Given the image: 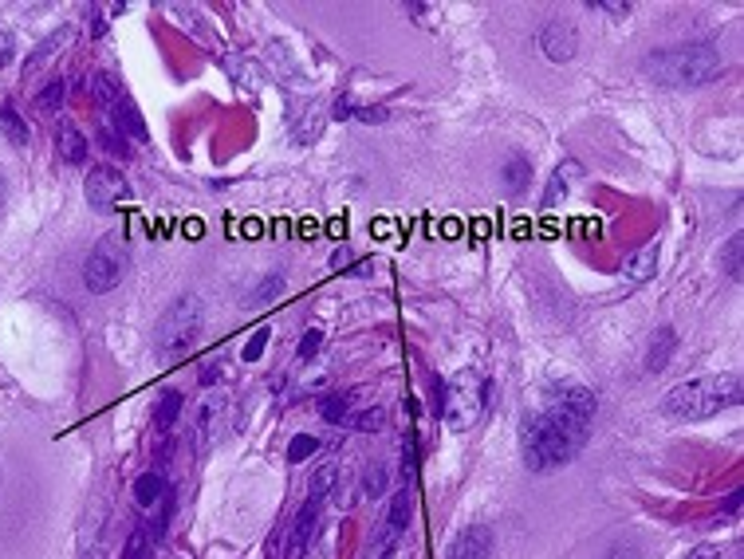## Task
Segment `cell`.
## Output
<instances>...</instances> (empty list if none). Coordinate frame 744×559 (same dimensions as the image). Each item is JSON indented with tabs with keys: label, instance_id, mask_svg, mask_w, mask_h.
I'll return each instance as SVG.
<instances>
[{
	"label": "cell",
	"instance_id": "obj_13",
	"mask_svg": "<svg viewBox=\"0 0 744 559\" xmlns=\"http://www.w3.org/2000/svg\"><path fill=\"white\" fill-rule=\"evenodd\" d=\"M654 272H658V245H642V249L630 252V256L622 260V284H626V288L650 284Z\"/></svg>",
	"mask_w": 744,
	"mask_h": 559
},
{
	"label": "cell",
	"instance_id": "obj_6",
	"mask_svg": "<svg viewBox=\"0 0 744 559\" xmlns=\"http://www.w3.org/2000/svg\"><path fill=\"white\" fill-rule=\"evenodd\" d=\"M126 276V252L119 245V237H103L95 249L87 252L83 260V284L87 292L103 296V292H115Z\"/></svg>",
	"mask_w": 744,
	"mask_h": 559
},
{
	"label": "cell",
	"instance_id": "obj_34",
	"mask_svg": "<svg viewBox=\"0 0 744 559\" xmlns=\"http://www.w3.org/2000/svg\"><path fill=\"white\" fill-rule=\"evenodd\" d=\"M319 347H323V331H319V327H311V331H304V339H300V347H296V359H300V363H308V359H315V355H319Z\"/></svg>",
	"mask_w": 744,
	"mask_h": 559
},
{
	"label": "cell",
	"instance_id": "obj_11",
	"mask_svg": "<svg viewBox=\"0 0 744 559\" xmlns=\"http://www.w3.org/2000/svg\"><path fill=\"white\" fill-rule=\"evenodd\" d=\"M319 508H323V500L308 497L304 500V508L296 512V520H292V528H288V559H304V552L311 548V540H315V532H319Z\"/></svg>",
	"mask_w": 744,
	"mask_h": 559
},
{
	"label": "cell",
	"instance_id": "obj_28",
	"mask_svg": "<svg viewBox=\"0 0 744 559\" xmlns=\"http://www.w3.org/2000/svg\"><path fill=\"white\" fill-rule=\"evenodd\" d=\"M126 559H154V536H150V528L130 532V540H126Z\"/></svg>",
	"mask_w": 744,
	"mask_h": 559
},
{
	"label": "cell",
	"instance_id": "obj_30",
	"mask_svg": "<svg viewBox=\"0 0 744 559\" xmlns=\"http://www.w3.org/2000/svg\"><path fill=\"white\" fill-rule=\"evenodd\" d=\"M63 95H67V83H63L60 75H56V79H52V83H48V87L40 91V99H36V107L52 115V111H60V107H63Z\"/></svg>",
	"mask_w": 744,
	"mask_h": 559
},
{
	"label": "cell",
	"instance_id": "obj_17",
	"mask_svg": "<svg viewBox=\"0 0 744 559\" xmlns=\"http://www.w3.org/2000/svg\"><path fill=\"white\" fill-rule=\"evenodd\" d=\"M182 406H186L182 390H162V394H158V406H154V434L170 437L174 422L182 418Z\"/></svg>",
	"mask_w": 744,
	"mask_h": 559
},
{
	"label": "cell",
	"instance_id": "obj_10",
	"mask_svg": "<svg viewBox=\"0 0 744 559\" xmlns=\"http://www.w3.org/2000/svg\"><path fill=\"white\" fill-rule=\"evenodd\" d=\"M225 434V398L209 394L201 406H197V418H193V441H197V453H205L217 437Z\"/></svg>",
	"mask_w": 744,
	"mask_h": 559
},
{
	"label": "cell",
	"instance_id": "obj_23",
	"mask_svg": "<svg viewBox=\"0 0 744 559\" xmlns=\"http://www.w3.org/2000/svg\"><path fill=\"white\" fill-rule=\"evenodd\" d=\"M504 182H508V193H524V186L532 182V166H528L524 154H516V158L504 162Z\"/></svg>",
	"mask_w": 744,
	"mask_h": 559
},
{
	"label": "cell",
	"instance_id": "obj_41",
	"mask_svg": "<svg viewBox=\"0 0 744 559\" xmlns=\"http://www.w3.org/2000/svg\"><path fill=\"white\" fill-rule=\"evenodd\" d=\"M335 268H343V264H351V249H339L335 252V260H331Z\"/></svg>",
	"mask_w": 744,
	"mask_h": 559
},
{
	"label": "cell",
	"instance_id": "obj_27",
	"mask_svg": "<svg viewBox=\"0 0 744 559\" xmlns=\"http://www.w3.org/2000/svg\"><path fill=\"white\" fill-rule=\"evenodd\" d=\"M335 481H339V469L335 465H323L315 477H311V485H308V497L315 500H327L331 497V489H335Z\"/></svg>",
	"mask_w": 744,
	"mask_h": 559
},
{
	"label": "cell",
	"instance_id": "obj_8",
	"mask_svg": "<svg viewBox=\"0 0 744 559\" xmlns=\"http://www.w3.org/2000/svg\"><path fill=\"white\" fill-rule=\"evenodd\" d=\"M83 193H87V205H91V209H99V213H111L119 201H126V197H130L126 178L115 170V166H95V170H87Z\"/></svg>",
	"mask_w": 744,
	"mask_h": 559
},
{
	"label": "cell",
	"instance_id": "obj_21",
	"mask_svg": "<svg viewBox=\"0 0 744 559\" xmlns=\"http://www.w3.org/2000/svg\"><path fill=\"white\" fill-rule=\"evenodd\" d=\"M67 40H71V32H67V28H63V32H56V36H48V40H44V44L32 52V60H28V67H24V79L40 75L48 63L56 60V52H60V48H67Z\"/></svg>",
	"mask_w": 744,
	"mask_h": 559
},
{
	"label": "cell",
	"instance_id": "obj_22",
	"mask_svg": "<svg viewBox=\"0 0 744 559\" xmlns=\"http://www.w3.org/2000/svg\"><path fill=\"white\" fill-rule=\"evenodd\" d=\"M170 497V485L162 481V473H142L138 481H134V500L142 504V508H150V504H158V500Z\"/></svg>",
	"mask_w": 744,
	"mask_h": 559
},
{
	"label": "cell",
	"instance_id": "obj_5",
	"mask_svg": "<svg viewBox=\"0 0 744 559\" xmlns=\"http://www.w3.org/2000/svg\"><path fill=\"white\" fill-rule=\"evenodd\" d=\"M201 323H205V311H201V300L197 296H178L166 315L158 319V347L166 355H182L189 343L201 335Z\"/></svg>",
	"mask_w": 744,
	"mask_h": 559
},
{
	"label": "cell",
	"instance_id": "obj_7",
	"mask_svg": "<svg viewBox=\"0 0 744 559\" xmlns=\"http://www.w3.org/2000/svg\"><path fill=\"white\" fill-rule=\"evenodd\" d=\"M548 410L559 414V418H567V422H575V426H583V430H591L595 394L587 386H579V382H552L548 386Z\"/></svg>",
	"mask_w": 744,
	"mask_h": 559
},
{
	"label": "cell",
	"instance_id": "obj_3",
	"mask_svg": "<svg viewBox=\"0 0 744 559\" xmlns=\"http://www.w3.org/2000/svg\"><path fill=\"white\" fill-rule=\"evenodd\" d=\"M741 402V374H709V378H693L674 386L662 398V414L674 422H701L713 418L725 406Z\"/></svg>",
	"mask_w": 744,
	"mask_h": 559
},
{
	"label": "cell",
	"instance_id": "obj_37",
	"mask_svg": "<svg viewBox=\"0 0 744 559\" xmlns=\"http://www.w3.org/2000/svg\"><path fill=\"white\" fill-rule=\"evenodd\" d=\"M595 12H603V16H611V20H626L630 12H634V4H611V0H603V4H591Z\"/></svg>",
	"mask_w": 744,
	"mask_h": 559
},
{
	"label": "cell",
	"instance_id": "obj_4",
	"mask_svg": "<svg viewBox=\"0 0 744 559\" xmlns=\"http://www.w3.org/2000/svg\"><path fill=\"white\" fill-rule=\"evenodd\" d=\"M485 402H489V378L469 367V371H457L445 382L437 414L445 418V426H449L453 434H465V430H473V426L481 422Z\"/></svg>",
	"mask_w": 744,
	"mask_h": 559
},
{
	"label": "cell",
	"instance_id": "obj_1",
	"mask_svg": "<svg viewBox=\"0 0 744 559\" xmlns=\"http://www.w3.org/2000/svg\"><path fill=\"white\" fill-rule=\"evenodd\" d=\"M642 67L654 83H662L670 91H693V87H705L725 75V56L713 44H678L666 52H650Z\"/></svg>",
	"mask_w": 744,
	"mask_h": 559
},
{
	"label": "cell",
	"instance_id": "obj_26",
	"mask_svg": "<svg viewBox=\"0 0 744 559\" xmlns=\"http://www.w3.org/2000/svg\"><path fill=\"white\" fill-rule=\"evenodd\" d=\"M276 296H284V276H280V272L264 276V280L252 288V304H256V308H260V304H272Z\"/></svg>",
	"mask_w": 744,
	"mask_h": 559
},
{
	"label": "cell",
	"instance_id": "obj_40",
	"mask_svg": "<svg viewBox=\"0 0 744 559\" xmlns=\"http://www.w3.org/2000/svg\"><path fill=\"white\" fill-rule=\"evenodd\" d=\"M685 559H721V552L717 548H697V552H689Z\"/></svg>",
	"mask_w": 744,
	"mask_h": 559
},
{
	"label": "cell",
	"instance_id": "obj_18",
	"mask_svg": "<svg viewBox=\"0 0 744 559\" xmlns=\"http://www.w3.org/2000/svg\"><path fill=\"white\" fill-rule=\"evenodd\" d=\"M56 150H60L63 162H71V166H83L87 162V138L75 130V123H63L56 130Z\"/></svg>",
	"mask_w": 744,
	"mask_h": 559
},
{
	"label": "cell",
	"instance_id": "obj_12",
	"mask_svg": "<svg viewBox=\"0 0 744 559\" xmlns=\"http://www.w3.org/2000/svg\"><path fill=\"white\" fill-rule=\"evenodd\" d=\"M540 48H544V56L552 63H571L575 52H579V36H575V28L567 20H548L540 28Z\"/></svg>",
	"mask_w": 744,
	"mask_h": 559
},
{
	"label": "cell",
	"instance_id": "obj_31",
	"mask_svg": "<svg viewBox=\"0 0 744 559\" xmlns=\"http://www.w3.org/2000/svg\"><path fill=\"white\" fill-rule=\"evenodd\" d=\"M363 493L367 497H382L386 493V465L382 461H371L367 473H363Z\"/></svg>",
	"mask_w": 744,
	"mask_h": 559
},
{
	"label": "cell",
	"instance_id": "obj_24",
	"mask_svg": "<svg viewBox=\"0 0 744 559\" xmlns=\"http://www.w3.org/2000/svg\"><path fill=\"white\" fill-rule=\"evenodd\" d=\"M0 130L8 134V142H12L16 150L28 146V126H24V119L16 115V107H0Z\"/></svg>",
	"mask_w": 744,
	"mask_h": 559
},
{
	"label": "cell",
	"instance_id": "obj_29",
	"mask_svg": "<svg viewBox=\"0 0 744 559\" xmlns=\"http://www.w3.org/2000/svg\"><path fill=\"white\" fill-rule=\"evenodd\" d=\"M741 256H744V237L737 233V237H729V245H725V272H729L733 284H741V276H744Z\"/></svg>",
	"mask_w": 744,
	"mask_h": 559
},
{
	"label": "cell",
	"instance_id": "obj_35",
	"mask_svg": "<svg viewBox=\"0 0 744 559\" xmlns=\"http://www.w3.org/2000/svg\"><path fill=\"white\" fill-rule=\"evenodd\" d=\"M12 60H16V36H12V28L0 20V67H8Z\"/></svg>",
	"mask_w": 744,
	"mask_h": 559
},
{
	"label": "cell",
	"instance_id": "obj_25",
	"mask_svg": "<svg viewBox=\"0 0 744 559\" xmlns=\"http://www.w3.org/2000/svg\"><path fill=\"white\" fill-rule=\"evenodd\" d=\"M351 410H355V394H331V398H323V406H319L323 422H347Z\"/></svg>",
	"mask_w": 744,
	"mask_h": 559
},
{
	"label": "cell",
	"instance_id": "obj_2",
	"mask_svg": "<svg viewBox=\"0 0 744 559\" xmlns=\"http://www.w3.org/2000/svg\"><path fill=\"white\" fill-rule=\"evenodd\" d=\"M583 441H587V430H583V426H575V422L559 418L552 410H544L540 418H532V422L524 426V434H520V453H524V465H528L532 473H552V469L567 465V461L579 453Z\"/></svg>",
	"mask_w": 744,
	"mask_h": 559
},
{
	"label": "cell",
	"instance_id": "obj_38",
	"mask_svg": "<svg viewBox=\"0 0 744 559\" xmlns=\"http://www.w3.org/2000/svg\"><path fill=\"white\" fill-rule=\"evenodd\" d=\"M611 559H642V548H638V544H619V548L611 552Z\"/></svg>",
	"mask_w": 744,
	"mask_h": 559
},
{
	"label": "cell",
	"instance_id": "obj_9",
	"mask_svg": "<svg viewBox=\"0 0 744 559\" xmlns=\"http://www.w3.org/2000/svg\"><path fill=\"white\" fill-rule=\"evenodd\" d=\"M410 516H414V497L410 489H398L394 500H390V512H386V524H382V544H378V559H386L394 552V544L402 540V532L410 528Z\"/></svg>",
	"mask_w": 744,
	"mask_h": 559
},
{
	"label": "cell",
	"instance_id": "obj_36",
	"mask_svg": "<svg viewBox=\"0 0 744 559\" xmlns=\"http://www.w3.org/2000/svg\"><path fill=\"white\" fill-rule=\"evenodd\" d=\"M264 343H268V331L260 327V331H256V335L245 343V351H241V355H245V363H256V359L264 355Z\"/></svg>",
	"mask_w": 744,
	"mask_h": 559
},
{
	"label": "cell",
	"instance_id": "obj_19",
	"mask_svg": "<svg viewBox=\"0 0 744 559\" xmlns=\"http://www.w3.org/2000/svg\"><path fill=\"white\" fill-rule=\"evenodd\" d=\"M674 343H678V331H674V327H662V331L650 339V351H646V374H658L666 363H670Z\"/></svg>",
	"mask_w": 744,
	"mask_h": 559
},
{
	"label": "cell",
	"instance_id": "obj_39",
	"mask_svg": "<svg viewBox=\"0 0 744 559\" xmlns=\"http://www.w3.org/2000/svg\"><path fill=\"white\" fill-rule=\"evenodd\" d=\"M221 371H225V367H221L217 359H213V363H205V367H201V382H205V386H209V382H217V374H221Z\"/></svg>",
	"mask_w": 744,
	"mask_h": 559
},
{
	"label": "cell",
	"instance_id": "obj_20",
	"mask_svg": "<svg viewBox=\"0 0 744 559\" xmlns=\"http://www.w3.org/2000/svg\"><path fill=\"white\" fill-rule=\"evenodd\" d=\"M107 119L119 126V130H123V138H126V134H130L134 142H146V138H150V130H146L142 115H138V107H134L130 99H123V103H119V107H115V111H111Z\"/></svg>",
	"mask_w": 744,
	"mask_h": 559
},
{
	"label": "cell",
	"instance_id": "obj_14",
	"mask_svg": "<svg viewBox=\"0 0 744 559\" xmlns=\"http://www.w3.org/2000/svg\"><path fill=\"white\" fill-rule=\"evenodd\" d=\"M449 559H493V532H489L485 524L465 528V532L453 540Z\"/></svg>",
	"mask_w": 744,
	"mask_h": 559
},
{
	"label": "cell",
	"instance_id": "obj_16",
	"mask_svg": "<svg viewBox=\"0 0 744 559\" xmlns=\"http://www.w3.org/2000/svg\"><path fill=\"white\" fill-rule=\"evenodd\" d=\"M91 99H95V107H99L103 115H111V111L126 99V91L119 87V79H115L111 71H95V75H91Z\"/></svg>",
	"mask_w": 744,
	"mask_h": 559
},
{
	"label": "cell",
	"instance_id": "obj_33",
	"mask_svg": "<svg viewBox=\"0 0 744 559\" xmlns=\"http://www.w3.org/2000/svg\"><path fill=\"white\" fill-rule=\"evenodd\" d=\"M315 449H319V441H315L311 434L292 437V445H288V461H292V465H300V461H308Z\"/></svg>",
	"mask_w": 744,
	"mask_h": 559
},
{
	"label": "cell",
	"instance_id": "obj_32",
	"mask_svg": "<svg viewBox=\"0 0 744 559\" xmlns=\"http://www.w3.org/2000/svg\"><path fill=\"white\" fill-rule=\"evenodd\" d=\"M347 422H351L355 430L371 434V430H382V422H386V410H382V406H371V410H363V414H351Z\"/></svg>",
	"mask_w": 744,
	"mask_h": 559
},
{
	"label": "cell",
	"instance_id": "obj_15",
	"mask_svg": "<svg viewBox=\"0 0 744 559\" xmlns=\"http://www.w3.org/2000/svg\"><path fill=\"white\" fill-rule=\"evenodd\" d=\"M583 178V166L575 162V158H567V162H559L556 174H552V182H548V189H544V209H556L559 201L567 197V189H571V182H579Z\"/></svg>",
	"mask_w": 744,
	"mask_h": 559
}]
</instances>
